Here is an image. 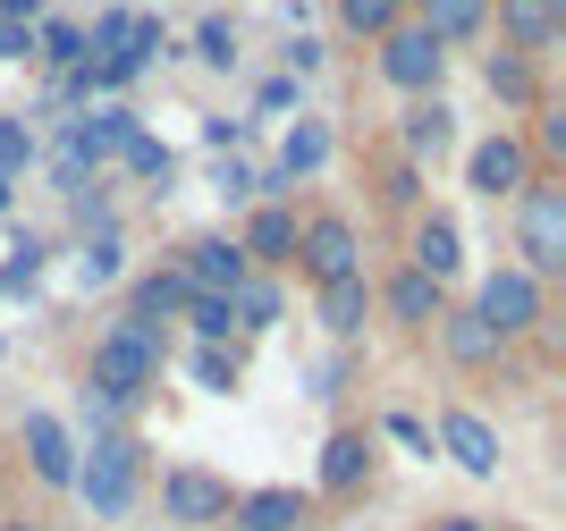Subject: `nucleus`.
<instances>
[{"label":"nucleus","mask_w":566,"mask_h":531,"mask_svg":"<svg viewBox=\"0 0 566 531\" xmlns=\"http://www.w3.org/2000/svg\"><path fill=\"white\" fill-rule=\"evenodd\" d=\"M187 371H195V389H203V396H229L237 380H245V354H237V347H187Z\"/></svg>","instance_id":"cd10ccee"},{"label":"nucleus","mask_w":566,"mask_h":531,"mask_svg":"<svg viewBox=\"0 0 566 531\" xmlns=\"http://www.w3.org/2000/svg\"><path fill=\"white\" fill-rule=\"evenodd\" d=\"M76 498L118 523V514L144 498V439L136 431H94V447H76Z\"/></svg>","instance_id":"f03ea898"},{"label":"nucleus","mask_w":566,"mask_h":531,"mask_svg":"<svg viewBox=\"0 0 566 531\" xmlns=\"http://www.w3.org/2000/svg\"><path fill=\"white\" fill-rule=\"evenodd\" d=\"M178 321H195V347H237V304L229 296H187Z\"/></svg>","instance_id":"7c9ffc66"},{"label":"nucleus","mask_w":566,"mask_h":531,"mask_svg":"<svg viewBox=\"0 0 566 531\" xmlns=\"http://www.w3.org/2000/svg\"><path fill=\"white\" fill-rule=\"evenodd\" d=\"M431 531H491V523H482V514H440Z\"/></svg>","instance_id":"49530a36"},{"label":"nucleus","mask_w":566,"mask_h":531,"mask_svg":"<svg viewBox=\"0 0 566 531\" xmlns=\"http://www.w3.org/2000/svg\"><path fill=\"white\" fill-rule=\"evenodd\" d=\"M398 9H415V0H398Z\"/></svg>","instance_id":"3c124183"},{"label":"nucleus","mask_w":566,"mask_h":531,"mask_svg":"<svg viewBox=\"0 0 566 531\" xmlns=\"http://www.w3.org/2000/svg\"><path fill=\"white\" fill-rule=\"evenodd\" d=\"M398 18H406L398 0H338V25H347L355 43H380V34H389Z\"/></svg>","instance_id":"72a5a7b5"},{"label":"nucleus","mask_w":566,"mask_h":531,"mask_svg":"<svg viewBox=\"0 0 566 531\" xmlns=\"http://www.w3.org/2000/svg\"><path fill=\"white\" fill-rule=\"evenodd\" d=\"M380 203L415 220V211H423V169H415V161H389V169H380Z\"/></svg>","instance_id":"4c0bfd02"},{"label":"nucleus","mask_w":566,"mask_h":531,"mask_svg":"<svg viewBox=\"0 0 566 531\" xmlns=\"http://www.w3.org/2000/svg\"><path fill=\"white\" fill-rule=\"evenodd\" d=\"M229 531H322V498L313 489H237V507H229Z\"/></svg>","instance_id":"ddd939ff"},{"label":"nucleus","mask_w":566,"mask_h":531,"mask_svg":"<svg viewBox=\"0 0 566 531\" xmlns=\"http://www.w3.org/2000/svg\"><path fill=\"white\" fill-rule=\"evenodd\" d=\"M220 203H254V169H220Z\"/></svg>","instance_id":"c03bdc74"},{"label":"nucleus","mask_w":566,"mask_h":531,"mask_svg":"<svg viewBox=\"0 0 566 531\" xmlns=\"http://www.w3.org/2000/svg\"><path fill=\"white\" fill-rule=\"evenodd\" d=\"M380 481V431L373 422H338L331 439H322V464H313V498L322 507H347L364 489Z\"/></svg>","instance_id":"39448f33"},{"label":"nucleus","mask_w":566,"mask_h":531,"mask_svg":"<svg viewBox=\"0 0 566 531\" xmlns=\"http://www.w3.org/2000/svg\"><path fill=\"white\" fill-rule=\"evenodd\" d=\"M237 329H280V312H287V287H280V278H271V270H254V278H245V287H237Z\"/></svg>","instance_id":"bb28decb"},{"label":"nucleus","mask_w":566,"mask_h":531,"mask_svg":"<svg viewBox=\"0 0 566 531\" xmlns=\"http://www.w3.org/2000/svg\"><path fill=\"white\" fill-rule=\"evenodd\" d=\"M373 312L398 329V338H431V321L449 312V287H440V278H423L415 262H398V270L373 287Z\"/></svg>","instance_id":"f8f14e48"},{"label":"nucleus","mask_w":566,"mask_h":531,"mask_svg":"<svg viewBox=\"0 0 566 531\" xmlns=\"http://www.w3.org/2000/svg\"><path fill=\"white\" fill-rule=\"evenodd\" d=\"M406 262H415L423 278H440V287L465 270V236H457L449 211H415V220H406Z\"/></svg>","instance_id":"aec40b11"},{"label":"nucleus","mask_w":566,"mask_h":531,"mask_svg":"<svg viewBox=\"0 0 566 531\" xmlns=\"http://www.w3.org/2000/svg\"><path fill=\"white\" fill-rule=\"evenodd\" d=\"M473 312H482V321H491L507 347H524V338L549 321V287H542L533 270H516V262H499V270L473 287Z\"/></svg>","instance_id":"423d86ee"},{"label":"nucleus","mask_w":566,"mask_h":531,"mask_svg":"<svg viewBox=\"0 0 566 531\" xmlns=\"http://www.w3.org/2000/svg\"><path fill=\"white\" fill-rule=\"evenodd\" d=\"M136 136H144V118L127 110V102H85V110L60 127V161L85 169V178H102V161H118Z\"/></svg>","instance_id":"0eeeda50"},{"label":"nucleus","mask_w":566,"mask_h":531,"mask_svg":"<svg viewBox=\"0 0 566 531\" xmlns=\"http://www.w3.org/2000/svg\"><path fill=\"white\" fill-rule=\"evenodd\" d=\"M0 354H9V338H0Z\"/></svg>","instance_id":"8fccbe9b"},{"label":"nucleus","mask_w":566,"mask_h":531,"mask_svg":"<svg viewBox=\"0 0 566 531\" xmlns=\"http://www.w3.org/2000/svg\"><path fill=\"white\" fill-rule=\"evenodd\" d=\"M43 262H51V245L34 229L9 236V254H0V296H34V287H43Z\"/></svg>","instance_id":"a878e982"},{"label":"nucleus","mask_w":566,"mask_h":531,"mask_svg":"<svg viewBox=\"0 0 566 531\" xmlns=\"http://www.w3.org/2000/svg\"><path fill=\"white\" fill-rule=\"evenodd\" d=\"M237 245H245V262H254V270L280 278L287 262H296V203H254V220L237 229Z\"/></svg>","instance_id":"4be33fe9"},{"label":"nucleus","mask_w":566,"mask_h":531,"mask_svg":"<svg viewBox=\"0 0 566 531\" xmlns=\"http://www.w3.org/2000/svg\"><path fill=\"white\" fill-rule=\"evenodd\" d=\"M118 161H127V178L153 185V194H169V185H178V152H169L161 136H136L127 152H118Z\"/></svg>","instance_id":"c756f323"},{"label":"nucleus","mask_w":566,"mask_h":531,"mask_svg":"<svg viewBox=\"0 0 566 531\" xmlns=\"http://www.w3.org/2000/svg\"><path fill=\"white\" fill-rule=\"evenodd\" d=\"M431 338H440V354H449V371H465V380H491V371H507L516 363V347L499 338L473 304H449L440 321H431Z\"/></svg>","instance_id":"9b49d317"},{"label":"nucleus","mask_w":566,"mask_h":531,"mask_svg":"<svg viewBox=\"0 0 566 531\" xmlns=\"http://www.w3.org/2000/svg\"><path fill=\"white\" fill-rule=\"evenodd\" d=\"M187 270H178V262H153V270H136L127 278V312H118V321H136V329H161L169 338V321H178V312H187Z\"/></svg>","instance_id":"a211bd4d"},{"label":"nucleus","mask_w":566,"mask_h":531,"mask_svg":"<svg viewBox=\"0 0 566 531\" xmlns=\"http://www.w3.org/2000/svg\"><path fill=\"white\" fill-rule=\"evenodd\" d=\"M161 363H169V338L161 329H136V321H111L85 354V405H111V414H136L144 396H161Z\"/></svg>","instance_id":"f257e3e1"},{"label":"nucleus","mask_w":566,"mask_h":531,"mask_svg":"<svg viewBox=\"0 0 566 531\" xmlns=\"http://www.w3.org/2000/svg\"><path fill=\"white\" fill-rule=\"evenodd\" d=\"M507 220H516V270H533L549 287V278L566 270V178L542 169V178L507 203Z\"/></svg>","instance_id":"7ed1b4c3"},{"label":"nucleus","mask_w":566,"mask_h":531,"mask_svg":"<svg viewBox=\"0 0 566 531\" xmlns=\"http://www.w3.org/2000/svg\"><path fill=\"white\" fill-rule=\"evenodd\" d=\"M313 321L331 329L338 347H355V338H364V321H373V278L355 270V278H331V287H313Z\"/></svg>","instance_id":"b1692460"},{"label":"nucleus","mask_w":566,"mask_h":531,"mask_svg":"<svg viewBox=\"0 0 566 531\" xmlns=\"http://www.w3.org/2000/svg\"><path fill=\"white\" fill-rule=\"evenodd\" d=\"M296 270H305L313 287L364 270V236H355L347 211H296Z\"/></svg>","instance_id":"1a4fd4ad"},{"label":"nucleus","mask_w":566,"mask_h":531,"mask_svg":"<svg viewBox=\"0 0 566 531\" xmlns=\"http://www.w3.org/2000/svg\"><path fill=\"white\" fill-rule=\"evenodd\" d=\"M533 178H542V161H533V136H516V127H499V136H482L465 152V185L482 203H516Z\"/></svg>","instance_id":"9d476101"},{"label":"nucleus","mask_w":566,"mask_h":531,"mask_svg":"<svg viewBox=\"0 0 566 531\" xmlns=\"http://www.w3.org/2000/svg\"><path fill=\"white\" fill-rule=\"evenodd\" d=\"M229 507H237V489L212 464H169L161 472V523L169 531H212V523H229Z\"/></svg>","instance_id":"6e6552de"},{"label":"nucleus","mask_w":566,"mask_h":531,"mask_svg":"<svg viewBox=\"0 0 566 531\" xmlns=\"http://www.w3.org/2000/svg\"><path fill=\"white\" fill-rule=\"evenodd\" d=\"M69 220L85 236H102V229H118V203H111V185L102 178H85V185H69Z\"/></svg>","instance_id":"473e14b6"},{"label":"nucleus","mask_w":566,"mask_h":531,"mask_svg":"<svg viewBox=\"0 0 566 531\" xmlns=\"http://www.w3.org/2000/svg\"><path fill=\"white\" fill-rule=\"evenodd\" d=\"M9 203H18V178H0V220H9Z\"/></svg>","instance_id":"09e8293b"},{"label":"nucleus","mask_w":566,"mask_h":531,"mask_svg":"<svg viewBox=\"0 0 566 531\" xmlns=\"http://www.w3.org/2000/svg\"><path fill=\"white\" fill-rule=\"evenodd\" d=\"M34 152H43V144H34V127L0 110V178H25V169H34Z\"/></svg>","instance_id":"e433bc0d"},{"label":"nucleus","mask_w":566,"mask_h":531,"mask_svg":"<svg viewBox=\"0 0 566 531\" xmlns=\"http://www.w3.org/2000/svg\"><path fill=\"white\" fill-rule=\"evenodd\" d=\"M380 439L415 447V456H440V447H431V422H423V414H389V422H380Z\"/></svg>","instance_id":"58836bf2"},{"label":"nucleus","mask_w":566,"mask_h":531,"mask_svg":"<svg viewBox=\"0 0 566 531\" xmlns=\"http://www.w3.org/2000/svg\"><path fill=\"white\" fill-rule=\"evenodd\" d=\"M195 60L229 76V68H237V18H220V9H212V18L195 25Z\"/></svg>","instance_id":"c9c22d12"},{"label":"nucleus","mask_w":566,"mask_h":531,"mask_svg":"<svg viewBox=\"0 0 566 531\" xmlns=\"http://www.w3.org/2000/svg\"><path fill=\"white\" fill-rule=\"evenodd\" d=\"M0 60H34V25L0 18Z\"/></svg>","instance_id":"79ce46f5"},{"label":"nucleus","mask_w":566,"mask_h":531,"mask_svg":"<svg viewBox=\"0 0 566 531\" xmlns=\"http://www.w3.org/2000/svg\"><path fill=\"white\" fill-rule=\"evenodd\" d=\"M296 93H305V85H296V76H271V85L254 93V110H262V118H287V110H305Z\"/></svg>","instance_id":"ea45409f"},{"label":"nucleus","mask_w":566,"mask_h":531,"mask_svg":"<svg viewBox=\"0 0 566 531\" xmlns=\"http://www.w3.org/2000/svg\"><path fill=\"white\" fill-rule=\"evenodd\" d=\"M245 136H254V118H203V144H212V152H237Z\"/></svg>","instance_id":"a19ab883"},{"label":"nucleus","mask_w":566,"mask_h":531,"mask_svg":"<svg viewBox=\"0 0 566 531\" xmlns=\"http://www.w3.org/2000/svg\"><path fill=\"white\" fill-rule=\"evenodd\" d=\"M491 18H499V43L507 51H533V60H542L566 34V0H491Z\"/></svg>","instance_id":"412c9836"},{"label":"nucleus","mask_w":566,"mask_h":531,"mask_svg":"<svg viewBox=\"0 0 566 531\" xmlns=\"http://www.w3.org/2000/svg\"><path fill=\"white\" fill-rule=\"evenodd\" d=\"M313 68H322V43H313V34H296V43H287V76H296V85H305Z\"/></svg>","instance_id":"37998d69"},{"label":"nucleus","mask_w":566,"mask_h":531,"mask_svg":"<svg viewBox=\"0 0 566 531\" xmlns=\"http://www.w3.org/2000/svg\"><path fill=\"white\" fill-rule=\"evenodd\" d=\"M322 161H331V127L296 110V127L280 136V169H271V178H254V194H262V203H296V185L322 178Z\"/></svg>","instance_id":"4468645a"},{"label":"nucleus","mask_w":566,"mask_h":531,"mask_svg":"<svg viewBox=\"0 0 566 531\" xmlns=\"http://www.w3.org/2000/svg\"><path fill=\"white\" fill-rule=\"evenodd\" d=\"M431 447L457 464V472H473V481H499V464H507V447H499V431L473 405H449L440 414V431H431Z\"/></svg>","instance_id":"2eb2a0df"},{"label":"nucleus","mask_w":566,"mask_h":531,"mask_svg":"<svg viewBox=\"0 0 566 531\" xmlns=\"http://www.w3.org/2000/svg\"><path fill=\"white\" fill-rule=\"evenodd\" d=\"M457 144V110L440 102V93H415L398 110V161H415V169H431L440 152Z\"/></svg>","instance_id":"6ab92c4d"},{"label":"nucleus","mask_w":566,"mask_h":531,"mask_svg":"<svg viewBox=\"0 0 566 531\" xmlns=\"http://www.w3.org/2000/svg\"><path fill=\"white\" fill-rule=\"evenodd\" d=\"M169 262L187 270L195 296H237V287L254 278V262H245V245H237V236H187V245H178Z\"/></svg>","instance_id":"dca6fc26"},{"label":"nucleus","mask_w":566,"mask_h":531,"mask_svg":"<svg viewBox=\"0 0 566 531\" xmlns=\"http://www.w3.org/2000/svg\"><path fill=\"white\" fill-rule=\"evenodd\" d=\"M482 93H491L499 110L516 118V110H533V102H542V60H533V51H482Z\"/></svg>","instance_id":"5701e85b"},{"label":"nucleus","mask_w":566,"mask_h":531,"mask_svg":"<svg viewBox=\"0 0 566 531\" xmlns=\"http://www.w3.org/2000/svg\"><path fill=\"white\" fill-rule=\"evenodd\" d=\"M76 270H85V287H118V278H127V245H118V229L85 236V254H76Z\"/></svg>","instance_id":"2f4dec72"},{"label":"nucleus","mask_w":566,"mask_h":531,"mask_svg":"<svg viewBox=\"0 0 566 531\" xmlns=\"http://www.w3.org/2000/svg\"><path fill=\"white\" fill-rule=\"evenodd\" d=\"M373 76H380L389 93H406V102H415V93H440V76H449V43H440L431 25L398 18V25L373 43Z\"/></svg>","instance_id":"20e7f679"},{"label":"nucleus","mask_w":566,"mask_h":531,"mask_svg":"<svg viewBox=\"0 0 566 531\" xmlns=\"http://www.w3.org/2000/svg\"><path fill=\"white\" fill-rule=\"evenodd\" d=\"M18 447H25V472H34L43 489H76V439H69V422H60V414L34 405V414L18 422Z\"/></svg>","instance_id":"f3484780"},{"label":"nucleus","mask_w":566,"mask_h":531,"mask_svg":"<svg viewBox=\"0 0 566 531\" xmlns=\"http://www.w3.org/2000/svg\"><path fill=\"white\" fill-rule=\"evenodd\" d=\"M0 531H51V523H34V514H0Z\"/></svg>","instance_id":"de8ad7c7"},{"label":"nucleus","mask_w":566,"mask_h":531,"mask_svg":"<svg viewBox=\"0 0 566 531\" xmlns=\"http://www.w3.org/2000/svg\"><path fill=\"white\" fill-rule=\"evenodd\" d=\"M406 18L431 25L440 43H473V34H491V0H415Z\"/></svg>","instance_id":"393cba45"},{"label":"nucleus","mask_w":566,"mask_h":531,"mask_svg":"<svg viewBox=\"0 0 566 531\" xmlns=\"http://www.w3.org/2000/svg\"><path fill=\"white\" fill-rule=\"evenodd\" d=\"M0 18H18V25H34V18H43V0H0Z\"/></svg>","instance_id":"a18cd8bd"},{"label":"nucleus","mask_w":566,"mask_h":531,"mask_svg":"<svg viewBox=\"0 0 566 531\" xmlns=\"http://www.w3.org/2000/svg\"><path fill=\"white\" fill-rule=\"evenodd\" d=\"M118 60H127V68H153V60H169V25L161 18H127V43H118Z\"/></svg>","instance_id":"f704fd0d"},{"label":"nucleus","mask_w":566,"mask_h":531,"mask_svg":"<svg viewBox=\"0 0 566 531\" xmlns=\"http://www.w3.org/2000/svg\"><path fill=\"white\" fill-rule=\"evenodd\" d=\"M34 60L69 76L76 60H85V25H76V18H43V25H34Z\"/></svg>","instance_id":"c85d7f7f"}]
</instances>
